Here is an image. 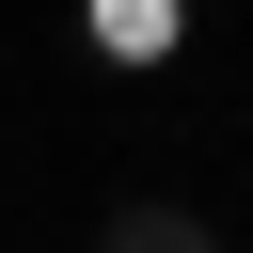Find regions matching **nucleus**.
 Wrapping results in <instances>:
<instances>
[{
  "label": "nucleus",
  "instance_id": "f257e3e1",
  "mask_svg": "<svg viewBox=\"0 0 253 253\" xmlns=\"http://www.w3.org/2000/svg\"><path fill=\"white\" fill-rule=\"evenodd\" d=\"M95 253H221V237H206L190 206H111V237H95Z\"/></svg>",
  "mask_w": 253,
  "mask_h": 253
},
{
  "label": "nucleus",
  "instance_id": "f03ea898",
  "mask_svg": "<svg viewBox=\"0 0 253 253\" xmlns=\"http://www.w3.org/2000/svg\"><path fill=\"white\" fill-rule=\"evenodd\" d=\"M95 47H111V63H158V47H174V0H111Z\"/></svg>",
  "mask_w": 253,
  "mask_h": 253
}]
</instances>
